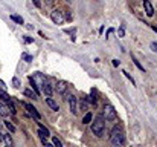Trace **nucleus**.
I'll return each mask as SVG.
<instances>
[{
    "label": "nucleus",
    "instance_id": "20",
    "mask_svg": "<svg viewBox=\"0 0 157 147\" xmlns=\"http://www.w3.org/2000/svg\"><path fill=\"white\" fill-rule=\"evenodd\" d=\"M11 20H14V22L18 23V25H23V23H24L23 17H20V16H11Z\"/></svg>",
    "mask_w": 157,
    "mask_h": 147
},
{
    "label": "nucleus",
    "instance_id": "1",
    "mask_svg": "<svg viewBox=\"0 0 157 147\" xmlns=\"http://www.w3.org/2000/svg\"><path fill=\"white\" fill-rule=\"evenodd\" d=\"M110 143L114 147H122L125 144V133L122 130V127L119 126H114L110 132Z\"/></svg>",
    "mask_w": 157,
    "mask_h": 147
},
{
    "label": "nucleus",
    "instance_id": "12",
    "mask_svg": "<svg viewBox=\"0 0 157 147\" xmlns=\"http://www.w3.org/2000/svg\"><path fill=\"white\" fill-rule=\"evenodd\" d=\"M41 90H43V93H46L47 97H50L52 92H54V87H52L50 84H47V83H44V84L41 86Z\"/></svg>",
    "mask_w": 157,
    "mask_h": 147
},
{
    "label": "nucleus",
    "instance_id": "23",
    "mask_svg": "<svg viewBox=\"0 0 157 147\" xmlns=\"http://www.w3.org/2000/svg\"><path fill=\"white\" fill-rule=\"evenodd\" d=\"M6 104H8V107H9V112H11V113H15V112H17V110H15V106L11 103V100H8Z\"/></svg>",
    "mask_w": 157,
    "mask_h": 147
},
{
    "label": "nucleus",
    "instance_id": "29",
    "mask_svg": "<svg viewBox=\"0 0 157 147\" xmlns=\"http://www.w3.org/2000/svg\"><path fill=\"white\" fill-rule=\"evenodd\" d=\"M34 5H35L37 8H41V3H40V0H34Z\"/></svg>",
    "mask_w": 157,
    "mask_h": 147
},
{
    "label": "nucleus",
    "instance_id": "7",
    "mask_svg": "<svg viewBox=\"0 0 157 147\" xmlns=\"http://www.w3.org/2000/svg\"><path fill=\"white\" fill-rule=\"evenodd\" d=\"M23 107H24L26 110H28V112H29V113H31V115H32V116H34L35 119H40V118H41L40 112H38V110H37V109L34 107L32 104H29V103H23Z\"/></svg>",
    "mask_w": 157,
    "mask_h": 147
},
{
    "label": "nucleus",
    "instance_id": "5",
    "mask_svg": "<svg viewBox=\"0 0 157 147\" xmlns=\"http://www.w3.org/2000/svg\"><path fill=\"white\" fill-rule=\"evenodd\" d=\"M66 98H67V103H69L70 112L73 115H76L78 113V100H76V97L73 95V93H69V95H66Z\"/></svg>",
    "mask_w": 157,
    "mask_h": 147
},
{
    "label": "nucleus",
    "instance_id": "28",
    "mask_svg": "<svg viewBox=\"0 0 157 147\" xmlns=\"http://www.w3.org/2000/svg\"><path fill=\"white\" fill-rule=\"evenodd\" d=\"M151 49L156 52V54H157V43H154V42H153V43H151Z\"/></svg>",
    "mask_w": 157,
    "mask_h": 147
},
{
    "label": "nucleus",
    "instance_id": "15",
    "mask_svg": "<svg viewBox=\"0 0 157 147\" xmlns=\"http://www.w3.org/2000/svg\"><path fill=\"white\" fill-rule=\"evenodd\" d=\"M80 107H81L83 110H87V109H88V100H87V98H81V101H80Z\"/></svg>",
    "mask_w": 157,
    "mask_h": 147
},
{
    "label": "nucleus",
    "instance_id": "31",
    "mask_svg": "<svg viewBox=\"0 0 157 147\" xmlns=\"http://www.w3.org/2000/svg\"><path fill=\"white\" fill-rule=\"evenodd\" d=\"M119 64H121L119 60H113V66H119Z\"/></svg>",
    "mask_w": 157,
    "mask_h": 147
},
{
    "label": "nucleus",
    "instance_id": "36",
    "mask_svg": "<svg viewBox=\"0 0 157 147\" xmlns=\"http://www.w3.org/2000/svg\"><path fill=\"white\" fill-rule=\"evenodd\" d=\"M151 28L154 29V32H157V28H154V26H151Z\"/></svg>",
    "mask_w": 157,
    "mask_h": 147
},
{
    "label": "nucleus",
    "instance_id": "16",
    "mask_svg": "<svg viewBox=\"0 0 157 147\" xmlns=\"http://www.w3.org/2000/svg\"><path fill=\"white\" fill-rule=\"evenodd\" d=\"M24 95H26V97H29V98H32V100H37V97H38L37 93L32 92L31 89H26V90H24Z\"/></svg>",
    "mask_w": 157,
    "mask_h": 147
},
{
    "label": "nucleus",
    "instance_id": "2",
    "mask_svg": "<svg viewBox=\"0 0 157 147\" xmlns=\"http://www.w3.org/2000/svg\"><path fill=\"white\" fill-rule=\"evenodd\" d=\"M91 132L95 133L98 138H102L105 133V119L102 118V115H99L93 123H91Z\"/></svg>",
    "mask_w": 157,
    "mask_h": 147
},
{
    "label": "nucleus",
    "instance_id": "14",
    "mask_svg": "<svg viewBox=\"0 0 157 147\" xmlns=\"http://www.w3.org/2000/svg\"><path fill=\"white\" fill-rule=\"evenodd\" d=\"M131 60H133V63L136 64V68H137L139 71H142V72H145V68H143V66H142V64L139 63V60H137V58H136V57H134L133 54H131Z\"/></svg>",
    "mask_w": 157,
    "mask_h": 147
},
{
    "label": "nucleus",
    "instance_id": "13",
    "mask_svg": "<svg viewBox=\"0 0 157 147\" xmlns=\"http://www.w3.org/2000/svg\"><path fill=\"white\" fill-rule=\"evenodd\" d=\"M46 103H47V106H49L52 110H58V109H60L58 104H57V101H55L54 98H46Z\"/></svg>",
    "mask_w": 157,
    "mask_h": 147
},
{
    "label": "nucleus",
    "instance_id": "11",
    "mask_svg": "<svg viewBox=\"0 0 157 147\" xmlns=\"http://www.w3.org/2000/svg\"><path fill=\"white\" fill-rule=\"evenodd\" d=\"M11 112H9V107H8V104L5 103H0V116H8Z\"/></svg>",
    "mask_w": 157,
    "mask_h": 147
},
{
    "label": "nucleus",
    "instance_id": "4",
    "mask_svg": "<svg viewBox=\"0 0 157 147\" xmlns=\"http://www.w3.org/2000/svg\"><path fill=\"white\" fill-rule=\"evenodd\" d=\"M29 81L35 83L38 87H40V86H43V84L46 83V75L41 74V72H35L32 77H29Z\"/></svg>",
    "mask_w": 157,
    "mask_h": 147
},
{
    "label": "nucleus",
    "instance_id": "22",
    "mask_svg": "<svg viewBox=\"0 0 157 147\" xmlns=\"http://www.w3.org/2000/svg\"><path fill=\"white\" fill-rule=\"evenodd\" d=\"M0 100H3V101H8V100H11L9 98V95L3 90V89H0Z\"/></svg>",
    "mask_w": 157,
    "mask_h": 147
},
{
    "label": "nucleus",
    "instance_id": "3",
    "mask_svg": "<svg viewBox=\"0 0 157 147\" xmlns=\"http://www.w3.org/2000/svg\"><path fill=\"white\" fill-rule=\"evenodd\" d=\"M102 118L105 119V121H114V119L117 118V113L114 110V107L111 104H105L102 109Z\"/></svg>",
    "mask_w": 157,
    "mask_h": 147
},
{
    "label": "nucleus",
    "instance_id": "21",
    "mask_svg": "<svg viewBox=\"0 0 157 147\" xmlns=\"http://www.w3.org/2000/svg\"><path fill=\"white\" fill-rule=\"evenodd\" d=\"M3 141L8 144V147H12V140H11V137L8 135V133H3Z\"/></svg>",
    "mask_w": 157,
    "mask_h": 147
},
{
    "label": "nucleus",
    "instance_id": "8",
    "mask_svg": "<svg viewBox=\"0 0 157 147\" xmlns=\"http://www.w3.org/2000/svg\"><path fill=\"white\" fill-rule=\"evenodd\" d=\"M38 127H40V129H38V135H40L41 137V140H43V143L46 141V138H49L50 137V133H49V130L41 124V123H38Z\"/></svg>",
    "mask_w": 157,
    "mask_h": 147
},
{
    "label": "nucleus",
    "instance_id": "25",
    "mask_svg": "<svg viewBox=\"0 0 157 147\" xmlns=\"http://www.w3.org/2000/svg\"><path fill=\"white\" fill-rule=\"evenodd\" d=\"M117 35H119V37H124V35H125V28H124V26H121V28H119V31H117Z\"/></svg>",
    "mask_w": 157,
    "mask_h": 147
},
{
    "label": "nucleus",
    "instance_id": "27",
    "mask_svg": "<svg viewBox=\"0 0 157 147\" xmlns=\"http://www.w3.org/2000/svg\"><path fill=\"white\" fill-rule=\"evenodd\" d=\"M23 58H24L26 61H28V63H31V61H32V57H31V55H28V54H23Z\"/></svg>",
    "mask_w": 157,
    "mask_h": 147
},
{
    "label": "nucleus",
    "instance_id": "24",
    "mask_svg": "<svg viewBox=\"0 0 157 147\" xmlns=\"http://www.w3.org/2000/svg\"><path fill=\"white\" fill-rule=\"evenodd\" d=\"M12 84H14V87H20V86H21L20 80H18L17 77H14V78H12Z\"/></svg>",
    "mask_w": 157,
    "mask_h": 147
},
{
    "label": "nucleus",
    "instance_id": "9",
    "mask_svg": "<svg viewBox=\"0 0 157 147\" xmlns=\"http://www.w3.org/2000/svg\"><path fill=\"white\" fill-rule=\"evenodd\" d=\"M55 90H57V93H60V95H64L66 90H67V83L66 81H58L57 86H55Z\"/></svg>",
    "mask_w": 157,
    "mask_h": 147
},
{
    "label": "nucleus",
    "instance_id": "33",
    "mask_svg": "<svg viewBox=\"0 0 157 147\" xmlns=\"http://www.w3.org/2000/svg\"><path fill=\"white\" fill-rule=\"evenodd\" d=\"M44 147H54V144H50V143H46V141H44Z\"/></svg>",
    "mask_w": 157,
    "mask_h": 147
},
{
    "label": "nucleus",
    "instance_id": "34",
    "mask_svg": "<svg viewBox=\"0 0 157 147\" xmlns=\"http://www.w3.org/2000/svg\"><path fill=\"white\" fill-rule=\"evenodd\" d=\"M0 141H3V133L0 132Z\"/></svg>",
    "mask_w": 157,
    "mask_h": 147
},
{
    "label": "nucleus",
    "instance_id": "6",
    "mask_svg": "<svg viewBox=\"0 0 157 147\" xmlns=\"http://www.w3.org/2000/svg\"><path fill=\"white\" fill-rule=\"evenodd\" d=\"M50 19L54 20V23L57 25H63L64 20H66V16H64V12L63 11H52V14H50Z\"/></svg>",
    "mask_w": 157,
    "mask_h": 147
},
{
    "label": "nucleus",
    "instance_id": "19",
    "mask_svg": "<svg viewBox=\"0 0 157 147\" xmlns=\"http://www.w3.org/2000/svg\"><path fill=\"white\" fill-rule=\"evenodd\" d=\"M52 144H54V147H63L61 140H60V138H57V137H54V138H52Z\"/></svg>",
    "mask_w": 157,
    "mask_h": 147
},
{
    "label": "nucleus",
    "instance_id": "30",
    "mask_svg": "<svg viewBox=\"0 0 157 147\" xmlns=\"http://www.w3.org/2000/svg\"><path fill=\"white\" fill-rule=\"evenodd\" d=\"M5 87H6V84L2 81V80H0V89H3V90H5Z\"/></svg>",
    "mask_w": 157,
    "mask_h": 147
},
{
    "label": "nucleus",
    "instance_id": "17",
    "mask_svg": "<svg viewBox=\"0 0 157 147\" xmlns=\"http://www.w3.org/2000/svg\"><path fill=\"white\" fill-rule=\"evenodd\" d=\"M3 126H5V127H6L11 133H14V132H15V126L12 124V123H9V121H5V123H3Z\"/></svg>",
    "mask_w": 157,
    "mask_h": 147
},
{
    "label": "nucleus",
    "instance_id": "35",
    "mask_svg": "<svg viewBox=\"0 0 157 147\" xmlns=\"http://www.w3.org/2000/svg\"><path fill=\"white\" fill-rule=\"evenodd\" d=\"M2 127H3V121L0 119V130H2Z\"/></svg>",
    "mask_w": 157,
    "mask_h": 147
},
{
    "label": "nucleus",
    "instance_id": "26",
    "mask_svg": "<svg viewBox=\"0 0 157 147\" xmlns=\"http://www.w3.org/2000/svg\"><path fill=\"white\" fill-rule=\"evenodd\" d=\"M122 74H124V75H125V77H127V78H128V80H130V81H131V83H133V84H134V80H133V77H131V75H130V74H128V72H127V71H124V72H122Z\"/></svg>",
    "mask_w": 157,
    "mask_h": 147
},
{
    "label": "nucleus",
    "instance_id": "37",
    "mask_svg": "<svg viewBox=\"0 0 157 147\" xmlns=\"http://www.w3.org/2000/svg\"><path fill=\"white\" fill-rule=\"evenodd\" d=\"M6 147H8V146H6Z\"/></svg>",
    "mask_w": 157,
    "mask_h": 147
},
{
    "label": "nucleus",
    "instance_id": "10",
    "mask_svg": "<svg viewBox=\"0 0 157 147\" xmlns=\"http://www.w3.org/2000/svg\"><path fill=\"white\" fill-rule=\"evenodd\" d=\"M143 8H145V12H147L148 17H153L154 16V8H153L150 0H143Z\"/></svg>",
    "mask_w": 157,
    "mask_h": 147
},
{
    "label": "nucleus",
    "instance_id": "18",
    "mask_svg": "<svg viewBox=\"0 0 157 147\" xmlns=\"http://www.w3.org/2000/svg\"><path fill=\"white\" fill-rule=\"evenodd\" d=\"M91 119H93V115H91V113L88 112V113H86V115H84L83 123H84V124H88V123H91Z\"/></svg>",
    "mask_w": 157,
    "mask_h": 147
},
{
    "label": "nucleus",
    "instance_id": "32",
    "mask_svg": "<svg viewBox=\"0 0 157 147\" xmlns=\"http://www.w3.org/2000/svg\"><path fill=\"white\" fill-rule=\"evenodd\" d=\"M24 42H26V43H31V42H34V40L29 38V37H26V38H24Z\"/></svg>",
    "mask_w": 157,
    "mask_h": 147
}]
</instances>
